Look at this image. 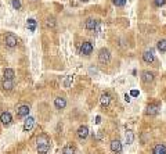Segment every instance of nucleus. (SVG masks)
<instances>
[{"mask_svg":"<svg viewBox=\"0 0 166 154\" xmlns=\"http://www.w3.org/2000/svg\"><path fill=\"white\" fill-rule=\"evenodd\" d=\"M36 149L39 154H49L50 151V139L47 137V135H40L37 137V144Z\"/></svg>","mask_w":166,"mask_h":154,"instance_id":"obj_1","label":"nucleus"},{"mask_svg":"<svg viewBox=\"0 0 166 154\" xmlns=\"http://www.w3.org/2000/svg\"><path fill=\"white\" fill-rule=\"evenodd\" d=\"M85 28L89 32H97L100 29V21L94 20V18H87L85 22Z\"/></svg>","mask_w":166,"mask_h":154,"instance_id":"obj_2","label":"nucleus"},{"mask_svg":"<svg viewBox=\"0 0 166 154\" xmlns=\"http://www.w3.org/2000/svg\"><path fill=\"white\" fill-rule=\"evenodd\" d=\"M93 43L91 42H83L81 44V49H79V53L81 56H85V57H89L91 53H93Z\"/></svg>","mask_w":166,"mask_h":154,"instance_id":"obj_3","label":"nucleus"},{"mask_svg":"<svg viewBox=\"0 0 166 154\" xmlns=\"http://www.w3.org/2000/svg\"><path fill=\"white\" fill-rule=\"evenodd\" d=\"M98 61L101 64H108L111 61V51L103 47V49L98 51Z\"/></svg>","mask_w":166,"mask_h":154,"instance_id":"obj_4","label":"nucleus"},{"mask_svg":"<svg viewBox=\"0 0 166 154\" xmlns=\"http://www.w3.org/2000/svg\"><path fill=\"white\" fill-rule=\"evenodd\" d=\"M4 43L7 47H10V49H12V47H15L18 44V39L17 36H15L14 33H7L4 38Z\"/></svg>","mask_w":166,"mask_h":154,"instance_id":"obj_5","label":"nucleus"},{"mask_svg":"<svg viewBox=\"0 0 166 154\" xmlns=\"http://www.w3.org/2000/svg\"><path fill=\"white\" fill-rule=\"evenodd\" d=\"M111 151H112L114 154H120L122 153V150H123V146H122V143H120V140H112L111 142Z\"/></svg>","mask_w":166,"mask_h":154,"instance_id":"obj_6","label":"nucleus"},{"mask_svg":"<svg viewBox=\"0 0 166 154\" xmlns=\"http://www.w3.org/2000/svg\"><path fill=\"white\" fill-rule=\"evenodd\" d=\"M29 105H27V104H22L18 107V110H17V117L18 118H25V117H28L29 115Z\"/></svg>","mask_w":166,"mask_h":154,"instance_id":"obj_7","label":"nucleus"},{"mask_svg":"<svg viewBox=\"0 0 166 154\" xmlns=\"http://www.w3.org/2000/svg\"><path fill=\"white\" fill-rule=\"evenodd\" d=\"M158 111H159V104L158 103H152V104H149L148 107H147L145 114L149 115V117H155V115L158 114Z\"/></svg>","mask_w":166,"mask_h":154,"instance_id":"obj_8","label":"nucleus"},{"mask_svg":"<svg viewBox=\"0 0 166 154\" xmlns=\"http://www.w3.org/2000/svg\"><path fill=\"white\" fill-rule=\"evenodd\" d=\"M11 121H12V117L8 111H4V113L0 114V122L4 125V126H8L11 124Z\"/></svg>","mask_w":166,"mask_h":154,"instance_id":"obj_9","label":"nucleus"},{"mask_svg":"<svg viewBox=\"0 0 166 154\" xmlns=\"http://www.w3.org/2000/svg\"><path fill=\"white\" fill-rule=\"evenodd\" d=\"M76 135H78V137L81 140L87 139V136H89V128L86 126V125H82V126L78 128V132H76Z\"/></svg>","mask_w":166,"mask_h":154,"instance_id":"obj_10","label":"nucleus"},{"mask_svg":"<svg viewBox=\"0 0 166 154\" xmlns=\"http://www.w3.org/2000/svg\"><path fill=\"white\" fill-rule=\"evenodd\" d=\"M143 60H144V63L147 64H151L155 61V56H154V51L152 50H147L143 53Z\"/></svg>","mask_w":166,"mask_h":154,"instance_id":"obj_11","label":"nucleus"},{"mask_svg":"<svg viewBox=\"0 0 166 154\" xmlns=\"http://www.w3.org/2000/svg\"><path fill=\"white\" fill-rule=\"evenodd\" d=\"M154 79H155L154 72L144 71V72L141 74V81L144 82V83H151V82H154Z\"/></svg>","mask_w":166,"mask_h":154,"instance_id":"obj_12","label":"nucleus"},{"mask_svg":"<svg viewBox=\"0 0 166 154\" xmlns=\"http://www.w3.org/2000/svg\"><path fill=\"white\" fill-rule=\"evenodd\" d=\"M54 107H56L57 110H64V108L66 107V99L65 97H57L56 100H54Z\"/></svg>","mask_w":166,"mask_h":154,"instance_id":"obj_13","label":"nucleus"},{"mask_svg":"<svg viewBox=\"0 0 166 154\" xmlns=\"http://www.w3.org/2000/svg\"><path fill=\"white\" fill-rule=\"evenodd\" d=\"M2 88H3V90H7V92L12 90V88H14V81L3 78V81H2Z\"/></svg>","mask_w":166,"mask_h":154,"instance_id":"obj_14","label":"nucleus"},{"mask_svg":"<svg viewBox=\"0 0 166 154\" xmlns=\"http://www.w3.org/2000/svg\"><path fill=\"white\" fill-rule=\"evenodd\" d=\"M33 125H35V118H32V117H27V121L24 122V132H29V131L33 128Z\"/></svg>","mask_w":166,"mask_h":154,"instance_id":"obj_15","label":"nucleus"},{"mask_svg":"<svg viewBox=\"0 0 166 154\" xmlns=\"http://www.w3.org/2000/svg\"><path fill=\"white\" fill-rule=\"evenodd\" d=\"M152 154H166V146L164 143H156L152 149Z\"/></svg>","mask_w":166,"mask_h":154,"instance_id":"obj_16","label":"nucleus"},{"mask_svg":"<svg viewBox=\"0 0 166 154\" xmlns=\"http://www.w3.org/2000/svg\"><path fill=\"white\" fill-rule=\"evenodd\" d=\"M100 101H101V105L107 107V105H110V103H111V96L108 95V93H103L100 97Z\"/></svg>","mask_w":166,"mask_h":154,"instance_id":"obj_17","label":"nucleus"},{"mask_svg":"<svg viewBox=\"0 0 166 154\" xmlns=\"http://www.w3.org/2000/svg\"><path fill=\"white\" fill-rule=\"evenodd\" d=\"M3 75H4V79H11V81H14L15 72H14V69H11V68H6L4 72H3Z\"/></svg>","mask_w":166,"mask_h":154,"instance_id":"obj_18","label":"nucleus"},{"mask_svg":"<svg viewBox=\"0 0 166 154\" xmlns=\"http://www.w3.org/2000/svg\"><path fill=\"white\" fill-rule=\"evenodd\" d=\"M124 140H126L127 144H132L134 142V133H133L132 131H127L126 135H124Z\"/></svg>","mask_w":166,"mask_h":154,"instance_id":"obj_19","label":"nucleus"},{"mask_svg":"<svg viewBox=\"0 0 166 154\" xmlns=\"http://www.w3.org/2000/svg\"><path fill=\"white\" fill-rule=\"evenodd\" d=\"M156 49H158L161 53H166V39H161L156 43Z\"/></svg>","mask_w":166,"mask_h":154,"instance_id":"obj_20","label":"nucleus"},{"mask_svg":"<svg viewBox=\"0 0 166 154\" xmlns=\"http://www.w3.org/2000/svg\"><path fill=\"white\" fill-rule=\"evenodd\" d=\"M75 153H76V149L72 146V144H66V146L62 149V154H75Z\"/></svg>","mask_w":166,"mask_h":154,"instance_id":"obj_21","label":"nucleus"},{"mask_svg":"<svg viewBox=\"0 0 166 154\" xmlns=\"http://www.w3.org/2000/svg\"><path fill=\"white\" fill-rule=\"evenodd\" d=\"M27 27H28V29H29L31 32H33L35 29H36V21L33 20V18H29L27 22Z\"/></svg>","mask_w":166,"mask_h":154,"instance_id":"obj_22","label":"nucleus"},{"mask_svg":"<svg viewBox=\"0 0 166 154\" xmlns=\"http://www.w3.org/2000/svg\"><path fill=\"white\" fill-rule=\"evenodd\" d=\"M112 3L116 7H123V6L126 4V0H112Z\"/></svg>","mask_w":166,"mask_h":154,"instance_id":"obj_23","label":"nucleus"},{"mask_svg":"<svg viewBox=\"0 0 166 154\" xmlns=\"http://www.w3.org/2000/svg\"><path fill=\"white\" fill-rule=\"evenodd\" d=\"M71 83H72V76H66L65 81H64V86H65V88H69Z\"/></svg>","mask_w":166,"mask_h":154,"instance_id":"obj_24","label":"nucleus"},{"mask_svg":"<svg viewBox=\"0 0 166 154\" xmlns=\"http://www.w3.org/2000/svg\"><path fill=\"white\" fill-rule=\"evenodd\" d=\"M12 7H14L15 8V10H20V8H21V2H20V0H12Z\"/></svg>","mask_w":166,"mask_h":154,"instance_id":"obj_25","label":"nucleus"},{"mask_svg":"<svg viewBox=\"0 0 166 154\" xmlns=\"http://www.w3.org/2000/svg\"><path fill=\"white\" fill-rule=\"evenodd\" d=\"M166 0H154V4L156 7H162V6H165Z\"/></svg>","mask_w":166,"mask_h":154,"instance_id":"obj_26","label":"nucleus"},{"mask_svg":"<svg viewBox=\"0 0 166 154\" xmlns=\"http://www.w3.org/2000/svg\"><path fill=\"white\" fill-rule=\"evenodd\" d=\"M54 25H56V22H54V18H49V20H47V27H54Z\"/></svg>","mask_w":166,"mask_h":154,"instance_id":"obj_27","label":"nucleus"},{"mask_svg":"<svg viewBox=\"0 0 166 154\" xmlns=\"http://www.w3.org/2000/svg\"><path fill=\"white\" fill-rule=\"evenodd\" d=\"M132 96H134V97L139 96V90H132Z\"/></svg>","mask_w":166,"mask_h":154,"instance_id":"obj_28","label":"nucleus"},{"mask_svg":"<svg viewBox=\"0 0 166 154\" xmlns=\"http://www.w3.org/2000/svg\"><path fill=\"white\" fill-rule=\"evenodd\" d=\"M100 122H101V117H100V115H98V117L95 118V124H100Z\"/></svg>","mask_w":166,"mask_h":154,"instance_id":"obj_29","label":"nucleus"},{"mask_svg":"<svg viewBox=\"0 0 166 154\" xmlns=\"http://www.w3.org/2000/svg\"><path fill=\"white\" fill-rule=\"evenodd\" d=\"M124 100L129 103V101H130V96H129V95H124Z\"/></svg>","mask_w":166,"mask_h":154,"instance_id":"obj_30","label":"nucleus"},{"mask_svg":"<svg viewBox=\"0 0 166 154\" xmlns=\"http://www.w3.org/2000/svg\"><path fill=\"white\" fill-rule=\"evenodd\" d=\"M81 2H87V0H81Z\"/></svg>","mask_w":166,"mask_h":154,"instance_id":"obj_31","label":"nucleus"}]
</instances>
